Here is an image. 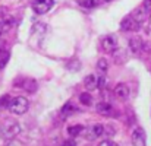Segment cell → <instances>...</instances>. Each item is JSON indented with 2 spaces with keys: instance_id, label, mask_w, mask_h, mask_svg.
I'll return each mask as SVG.
<instances>
[{
  "instance_id": "obj_8",
  "label": "cell",
  "mask_w": 151,
  "mask_h": 146,
  "mask_svg": "<svg viewBox=\"0 0 151 146\" xmlns=\"http://www.w3.org/2000/svg\"><path fill=\"white\" fill-rule=\"evenodd\" d=\"M97 113L101 115H111L114 113V110L109 102H100V104H97Z\"/></svg>"
},
{
  "instance_id": "obj_21",
  "label": "cell",
  "mask_w": 151,
  "mask_h": 146,
  "mask_svg": "<svg viewBox=\"0 0 151 146\" xmlns=\"http://www.w3.org/2000/svg\"><path fill=\"white\" fill-rule=\"evenodd\" d=\"M62 146H76V143H75L72 139H69V140H66V142H65Z\"/></svg>"
},
{
  "instance_id": "obj_11",
  "label": "cell",
  "mask_w": 151,
  "mask_h": 146,
  "mask_svg": "<svg viewBox=\"0 0 151 146\" xmlns=\"http://www.w3.org/2000/svg\"><path fill=\"white\" fill-rule=\"evenodd\" d=\"M142 46H144V43L141 41V38H131L129 40V47L135 54L142 51Z\"/></svg>"
},
{
  "instance_id": "obj_10",
  "label": "cell",
  "mask_w": 151,
  "mask_h": 146,
  "mask_svg": "<svg viewBox=\"0 0 151 146\" xmlns=\"http://www.w3.org/2000/svg\"><path fill=\"white\" fill-rule=\"evenodd\" d=\"M13 26V18L4 15L3 18H0V31H7Z\"/></svg>"
},
{
  "instance_id": "obj_16",
  "label": "cell",
  "mask_w": 151,
  "mask_h": 146,
  "mask_svg": "<svg viewBox=\"0 0 151 146\" xmlns=\"http://www.w3.org/2000/svg\"><path fill=\"white\" fill-rule=\"evenodd\" d=\"M73 111H76V108L73 107V104L72 102H68V104H65V107L62 108V114H70V113H73Z\"/></svg>"
},
{
  "instance_id": "obj_22",
  "label": "cell",
  "mask_w": 151,
  "mask_h": 146,
  "mask_svg": "<svg viewBox=\"0 0 151 146\" xmlns=\"http://www.w3.org/2000/svg\"><path fill=\"white\" fill-rule=\"evenodd\" d=\"M7 146H22V145H21L18 140H12V142H10V143H9Z\"/></svg>"
},
{
  "instance_id": "obj_2",
  "label": "cell",
  "mask_w": 151,
  "mask_h": 146,
  "mask_svg": "<svg viewBox=\"0 0 151 146\" xmlns=\"http://www.w3.org/2000/svg\"><path fill=\"white\" fill-rule=\"evenodd\" d=\"M7 108L10 110V113L21 115V114H25V113L28 111L29 102H28V99L25 97H15L13 99H10Z\"/></svg>"
},
{
  "instance_id": "obj_19",
  "label": "cell",
  "mask_w": 151,
  "mask_h": 146,
  "mask_svg": "<svg viewBox=\"0 0 151 146\" xmlns=\"http://www.w3.org/2000/svg\"><path fill=\"white\" fill-rule=\"evenodd\" d=\"M142 7L150 13L151 12V0H144V3H142Z\"/></svg>"
},
{
  "instance_id": "obj_17",
  "label": "cell",
  "mask_w": 151,
  "mask_h": 146,
  "mask_svg": "<svg viewBox=\"0 0 151 146\" xmlns=\"http://www.w3.org/2000/svg\"><path fill=\"white\" fill-rule=\"evenodd\" d=\"M9 102H10V97H9V95L1 97L0 98V108H6V107H9Z\"/></svg>"
},
{
  "instance_id": "obj_3",
  "label": "cell",
  "mask_w": 151,
  "mask_h": 146,
  "mask_svg": "<svg viewBox=\"0 0 151 146\" xmlns=\"http://www.w3.org/2000/svg\"><path fill=\"white\" fill-rule=\"evenodd\" d=\"M54 4V0H34L32 9L37 15H44L50 10Z\"/></svg>"
},
{
  "instance_id": "obj_12",
  "label": "cell",
  "mask_w": 151,
  "mask_h": 146,
  "mask_svg": "<svg viewBox=\"0 0 151 146\" xmlns=\"http://www.w3.org/2000/svg\"><path fill=\"white\" fill-rule=\"evenodd\" d=\"M82 126H79V124H75V126H70V127H68V133H69V136H72V137H75V136H79L81 133H82Z\"/></svg>"
},
{
  "instance_id": "obj_15",
  "label": "cell",
  "mask_w": 151,
  "mask_h": 146,
  "mask_svg": "<svg viewBox=\"0 0 151 146\" xmlns=\"http://www.w3.org/2000/svg\"><path fill=\"white\" fill-rule=\"evenodd\" d=\"M79 101H81L84 105H91V102H93V98H91V95H90L88 92H84V94H81Z\"/></svg>"
},
{
  "instance_id": "obj_20",
  "label": "cell",
  "mask_w": 151,
  "mask_h": 146,
  "mask_svg": "<svg viewBox=\"0 0 151 146\" xmlns=\"http://www.w3.org/2000/svg\"><path fill=\"white\" fill-rule=\"evenodd\" d=\"M99 146H119V145L114 143V142H111V140H103Z\"/></svg>"
},
{
  "instance_id": "obj_4",
  "label": "cell",
  "mask_w": 151,
  "mask_h": 146,
  "mask_svg": "<svg viewBox=\"0 0 151 146\" xmlns=\"http://www.w3.org/2000/svg\"><path fill=\"white\" fill-rule=\"evenodd\" d=\"M101 48L104 53H113L117 48V38L114 35H106L101 38Z\"/></svg>"
},
{
  "instance_id": "obj_6",
  "label": "cell",
  "mask_w": 151,
  "mask_h": 146,
  "mask_svg": "<svg viewBox=\"0 0 151 146\" xmlns=\"http://www.w3.org/2000/svg\"><path fill=\"white\" fill-rule=\"evenodd\" d=\"M120 29L122 31H134V29H139L138 24L135 22L132 15H128L126 18H123L122 24H120Z\"/></svg>"
},
{
  "instance_id": "obj_18",
  "label": "cell",
  "mask_w": 151,
  "mask_h": 146,
  "mask_svg": "<svg viewBox=\"0 0 151 146\" xmlns=\"http://www.w3.org/2000/svg\"><path fill=\"white\" fill-rule=\"evenodd\" d=\"M97 86L103 89L104 86H106V78L104 76H100V78H97Z\"/></svg>"
},
{
  "instance_id": "obj_14",
  "label": "cell",
  "mask_w": 151,
  "mask_h": 146,
  "mask_svg": "<svg viewBox=\"0 0 151 146\" xmlns=\"http://www.w3.org/2000/svg\"><path fill=\"white\" fill-rule=\"evenodd\" d=\"M97 69L100 70L101 73H106V72H107V69H109V63H107L106 58H100V60L97 61Z\"/></svg>"
},
{
  "instance_id": "obj_9",
  "label": "cell",
  "mask_w": 151,
  "mask_h": 146,
  "mask_svg": "<svg viewBox=\"0 0 151 146\" xmlns=\"http://www.w3.org/2000/svg\"><path fill=\"white\" fill-rule=\"evenodd\" d=\"M84 85H85V88L88 89V91H93V89H96L97 88V76L96 75H87L85 78H84Z\"/></svg>"
},
{
  "instance_id": "obj_23",
  "label": "cell",
  "mask_w": 151,
  "mask_h": 146,
  "mask_svg": "<svg viewBox=\"0 0 151 146\" xmlns=\"http://www.w3.org/2000/svg\"><path fill=\"white\" fill-rule=\"evenodd\" d=\"M147 31H148V34H151V16H150V19H148V26H147Z\"/></svg>"
},
{
  "instance_id": "obj_7",
  "label": "cell",
  "mask_w": 151,
  "mask_h": 146,
  "mask_svg": "<svg viewBox=\"0 0 151 146\" xmlns=\"http://www.w3.org/2000/svg\"><path fill=\"white\" fill-rule=\"evenodd\" d=\"M114 97L120 101H126L129 98V86L125 85V83H119L114 88Z\"/></svg>"
},
{
  "instance_id": "obj_5",
  "label": "cell",
  "mask_w": 151,
  "mask_h": 146,
  "mask_svg": "<svg viewBox=\"0 0 151 146\" xmlns=\"http://www.w3.org/2000/svg\"><path fill=\"white\" fill-rule=\"evenodd\" d=\"M131 142H132V146H145V133L142 127H137L132 132Z\"/></svg>"
},
{
  "instance_id": "obj_1",
  "label": "cell",
  "mask_w": 151,
  "mask_h": 146,
  "mask_svg": "<svg viewBox=\"0 0 151 146\" xmlns=\"http://www.w3.org/2000/svg\"><path fill=\"white\" fill-rule=\"evenodd\" d=\"M21 132V126L19 123L13 121V120H6L1 126H0V137L3 139H13L15 136H18Z\"/></svg>"
},
{
  "instance_id": "obj_13",
  "label": "cell",
  "mask_w": 151,
  "mask_h": 146,
  "mask_svg": "<svg viewBox=\"0 0 151 146\" xmlns=\"http://www.w3.org/2000/svg\"><path fill=\"white\" fill-rule=\"evenodd\" d=\"M9 57H10L9 51H6V50H0V69H3V67L7 64Z\"/></svg>"
}]
</instances>
